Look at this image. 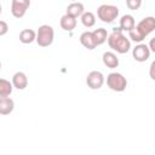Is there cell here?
I'll use <instances>...</instances> for the list:
<instances>
[{"instance_id": "4", "label": "cell", "mask_w": 155, "mask_h": 155, "mask_svg": "<svg viewBox=\"0 0 155 155\" xmlns=\"http://www.w3.org/2000/svg\"><path fill=\"white\" fill-rule=\"evenodd\" d=\"M107 85L110 90L116 92H122L126 90L127 80L126 78L120 73H110L107 76Z\"/></svg>"}, {"instance_id": "15", "label": "cell", "mask_w": 155, "mask_h": 155, "mask_svg": "<svg viewBox=\"0 0 155 155\" xmlns=\"http://www.w3.org/2000/svg\"><path fill=\"white\" fill-rule=\"evenodd\" d=\"M61 27H62V29H64L67 31H71L76 27V18L68 16V15H64L61 18Z\"/></svg>"}, {"instance_id": "9", "label": "cell", "mask_w": 155, "mask_h": 155, "mask_svg": "<svg viewBox=\"0 0 155 155\" xmlns=\"http://www.w3.org/2000/svg\"><path fill=\"white\" fill-rule=\"evenodd\" d=\"M28 85V78L24 73L22 71H17L13 76H12V86L18 88V90H24Z\"/></svg>"}, {"instance_id": "10", "label": "cell", "mask_w": 155, "mask_h": 155, "mask_svg": "<svg viewBox=\"0 0 155 155\" xmlns=\"http://www.w3.org/2000/svg\"><path fill=\"white\" fill-rule=\"evenodd\" d=\"M15 108V102L10 97H0V115H8Z\"/></svg>"}, {"instance_id": "22", "label": "cell", "mask_w": 155, "mask_h": 155, "mask_svg": "<svg viewBox=\"0 0 155 155\" xmlns=\"http://www.w3.org/2000/svg\"><path fill=\"white\" fill-rule=\"evenodd\" d=\"M150 47H151V51H155V48H154V40H151V42H150Z\"/></svg>"}, {"instance_id": "6", "label": "cell", "mask_w": 155, "mask_h": 155, "mask_svg": "<svg viewBox=\"0 0 155 155\" xmlns=\"http://www.w3.org/2000/svg\"><path fill=\"white\" fill-rule=\"evenodd\" d=\"M30 6L29 0H13L11 4V13L16 18H21L25 15L28 7Z\"/></svg>"}, {"instance_id": "5", "label": "cell", "mask_w": 155, "mask_h": 155, "mask_svg": "<svg viewBox=\"0 0 155 155\" xmlns=\"http://www.w3.org/2000/svg\"><path fill=\"white\" fill-rule=\"evenodd\" d=\"M154 29H155V18L154 17H145L134 27V30L143 39H145V36H148Z\"/></svg>"}, {"instance_id": "17", "label": "cell", "mask_w": 155, "mask_h": 155, "mask_svg": "<svg viewBox=\"0 0 155 155\" xmlns=\"http://www.w3.org/2000/svg\"><path fill=\"white\" fill-rule=\"evenodd\" d=\"M36 39V33L33 29H23L19 33V41L23 44H31Z\"/></svg>"}, {"instance_id": "13", "label": "cell", "mask_w": 155, "mask_h": 155, "mask_svg": "<svg viewBox=\"0 0 155 155\" xmlns=\"http://www.w3.org/2000/svg\"><path fill=\"white\" fill-rule=\"evenodd\" d=\"M82 13H84V5H82L81 2H71V4L68 5V7H67V13H65V15L76 18V17H79V16H81Z\"/></svg>"}, {"instance_id": "19", "label": "cell", "mask_w": 155, "mask_h": 155, "mask_svg": "<svg viewBox=\"0 0 155 155\" xmlns=\"http://www.w3.org/2000/svg\"><path fill=\"white\" fill-rule=\"evenodd\" d=\"M81 22L86 28H91L96 23V17L92 12H84L81 15Z\"/></svg>"}, {"instance_id": "16", "label": "cell", "mask_w": 155, "mask_h": 155, "mask_svg": "<svg viewBox=\"0 0 155 155\" xmlns=\"http://www.w3.org/2000/svg\"><path fill=\"white\" fill-rule=\"evenodd\" d=\"M92 36H93V40H94L96 46H98V45H102V44H104L107 41L108 33H107V30L104 28H98V29H96V30L92 31Z\"/></svg>"}, {"instance_id": "2", "label": "cell", "mask_w": 155, "mask_h": 155, "mask_svg": "<svg viewBox=\"0 0 155 155\" xmlns=\"http://www.w3.org/2000/svg\"><path fill=\"white\" fill-rule=\"evenodd\" d=\"M53 36H54L53 28L51 25H48V24H44V25L39 27L35 40H36L39 46L47 47L53 42Z\"/></svg>"}, {"instance_id": "1", "label": "cell", "mask_w": 155, "mask_h": 155, "mask_svg": "<svg viewBox=\"0 0 155 155\" xmlns=\"http://www.w3.org/2000/svg\"><path fill=\"white\" fill-rule=\"evenodd\" d=\"M108 45L110 48L115 50L119 53H126L131 48V42L130 40L122 34V30L120 28H114L113 33L108 36Z\"/></svg>"}, {"instance_id": "11", "label": "cell", "mask_w": 155, "mask_h": 155, "mask_svg": "<svg viewBox=\"0 0 155 155\" xmlns=\"http://www.w3.org/2000/svg\"><path fill=\"white\" fill-rule=\"evenodd\" d=\"M136 27V22H134V18H133V16H131V15H125V16H122L121 17V19H120V29L124 31H131L133 28Z\"/></svg>"}, {"instance_id": "21", "label": "cell", "mask_w": 155, "mask_h": 155, "mask_svg": "<svg viewBox=\"0 0 155 155\" xmlns=\"http://www.w3.org/2000/svg\"><path fill=\"white\" fill-rule=\"evenodd\" d=\"M8 31V25L5 21H0V36L5 35Z\"/></svg>"}, {"instance_id": "8", "label": "cell", "mask_w": 155, "mask_h": 155, "mask_svg": "<svg viewBox=\"0 0 155 155\" xmlns=\"http://www.w3.org/2000/svg\"><path fill=\"white\" fill-rule=\"evenodd\" d=\"M132 54L137 62H145L150 56V50L145 44H139L133 48Z\"/></svg>"}, {"instance_id": "7", "label": "cell", "mask_w": 155, "mask_h": 155, "mask_svg": "<svg viewBox=\"0 0 155 155\" xmlns=\"http://www.w3.org/2000/svg\"><path fill=\"white\" fill-rule=\"evenodd\" d=\"M103 82H104V76H103V74H102L101 71H98V70L91 71V73L87 75V78H86V84H87V86H88L90 88H92V90H98V88H101L102 85H103Z\"/></svg>"}, {"instance_id": "3", "label": "cell", "mask_w": 155, "mask_h": 155, "mask_svg": "<svg viewBox=\"0 0 155 155\" xmlns=\"http://www.w3.org/2000/svg\"><path fill=\"white\" fill-rule=\"evenodd\" d=\"M98 18L104 23H111L119 16V8L114 5H101L97 10Z\"/></svg>"}, {"instance_id": "20", "label": "cell", "mask_w": 155, "mask_h": 155, "mask_svg": "<svg viewBox=\"0 0 155 155\" xmlns=\"http://www.w3.org/2000/svg\"><path fill=\"white\" fill-rule=\"evenodd\" d=\"M126 5H127V7L130 10H137L142 5V1L140 0H127Z\"/></svg>"}, {"instance_id": "14", "label": "cell", "mask_w": 155, "mask_h": 155, "mask_svg": "<svg viewBox=\"0 0 155 155\" xmlns=\"http://www.w3.org/2000/svg\"><path fill=\"white\" fill-rule=\"evenodd\" d=\"M103 63H104V65H107L110 69L117 68V65H119V58L113 52H104L103 53Z\"/></svg>"}, {"instance_id": "24", "label": "cell", "mask_w": 155, "mask_h": 155, "mask_svg": "<svg viewBox=\"0 0 155 155\" xmlns=\"http://www.w3.org/2000/svg\"><path fill=\"white\" fill-rule=\"evenodd\" d=\"M0 70H1V62H0Z\"/></svg>"}, {"instance_id": "23", "label": "cell", "mask_w": 155, "mask_h": 155, "mask_svg": "<svg viewBox=\"0 0 155 155\" xmlns=\"http://www.w3.org/2000/svg\"><path fill=\"white\" fill-rule=\"evenodd\" d=\"M1 12H2V8H1V5H0V15H1Z\"/></svg>"}, {"instance_id": "18", "label": "cell", "mask_w": 155, "mask_h": 155, "mask_svg": "<svg viewBox=\"0 0 155 155\" xmlns=\"http://www.w3.org/2000/svg\"><path fill=\"white\" fill-rule=\"evenodd\" d=\"M12 84L8 80L0 79V97H8L12 92Z\"/></svg>"}, {"instance_id": "12", "label": "cell", "mask_w": 155, "mask_h": 155, "mask_svg": "<svg viewBox=\"0 0 155 155\" xmlns=\"http://www.w3.org/2000/svg\"><path fill=\"white\" fill-rule=\"evenodd\" d=\"M80 42L84 47H86L87 50H93L96 48V44H94V40H93V36H92V31H84L81 35H80Z\"/></svg>"}]
</instances>
